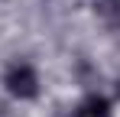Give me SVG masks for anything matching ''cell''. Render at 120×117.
I'll return each mask as SVG.
<instances>
[{"label":"cell","mask_w":120,"mask_h":117,"mask_svg":"<svg viewBox=\"0 0 120 117\" xmlns=\"http://www.w3.org/2000/svg\"><path fill=\"white\" fill-rule=\"evenodd\" d=\"M117 98H120V81H117Z\"/></svg>","instance_id":"5b68a950"},{"label":"cell","mask_w":120,"mask_h":117,"mask_svg":"<svg viewBox=\"0 0 120 117\" xmlns=\"http://www.w3.org/2000/svg\"><path fill=\"white\" fill-rule=\"evenodd\" d=\"M7 91L13 98H23V101H29V98L39 94V78L33 72V65H26V62L10 65L7 68Z\"/></svg>","instance_id":"6da1fadb"},{"label":"cell","mask_w":120,"mask_h":117,"mask_svg":"<svg viewBox=\"0 0 120 117\" xmlns=\"http://www.w3.org/2000/svg\"><path fill=\"white\" fill-rule=\"evenodd\" d=\"M94 10L110 29H120V0H94Z\"/></svg>","instance_id":"3957f363"},{"label":"cell","mask_w":120,"mask_h":117,"mask_svg":"<svg viewBox=\"0 0 120 117\" xmlns=\"http://www.w3.org/2000/svg\"><path fill=\"white\" fill-rule=\"evenodd\" d=\"M59 117H78V111H62Z\"/></svg>","instance_id":"277c9868"},{"label":"cell","mask_w":120,"mask_h":117,"mask_svg":"<svg viewBox=\"0 0 120 117\" xmlns=\"http://www.w3.org/2000/svg\"><path fill=\"white\" fill-rule=\"evenodd\" d=\"M78 117H110V101L101 94H88L78 107Z\"/></svg>","instance_id":"7a4b0ae2"}]
</instances>
